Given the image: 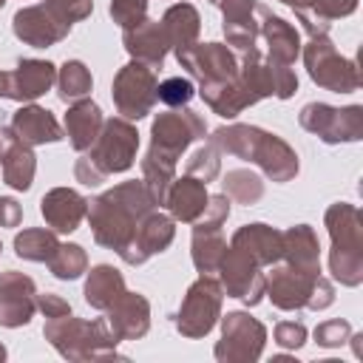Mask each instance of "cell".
I'll return each instance as SVG.
<instances>
[{
  "instance_id": "cell-29",
  "label": "cell",
  "mask_w": 363,
  "mask_h": 363,
  "mask_svg": "<svg viewBox=\"0 0 363 363\" xmlns=\"http://www.w3.org/2000/svg\"><path fill=\"white\" fill-rule=\"evenodd\" d=\"M102 111L91 99H77L65 113V133L77 150H88L102 130Z\"/></svg>"
},
{
  "instance_id": "cell-30",
  "label": "cell",
  "mask_w": 363,
  "mask_h": 363,
  "mask_svg": "<svg viewBox=\"0 0 363 363\" xmlns=\"http://www.w3.org/2000/svg\"><path fill=\"white\" fill-rule=\"evenodd\" d=\"M162 28L167 34V43L173 51H182L187 45H193L199 40V28H201V17L190 3H176L164 11L162 17Z\"/></svg>"
},
{
  "instance_id": "cell-17",
  "label": "cell",
  "mask_w": 363,
  "mask_h": 363,
  "mask_svg": "<svg viewBox=\"0 0 363 363\" xmlns=\"http://www.w3.org/2000/svg\"><path fill=\"white\" fill-rule=\"evenodd\" d=\"M318 275L320 272H306V269L284 264V267L272 269L269 278H264V295H269V301L278 309H286V312L301 309V306H306Z\"/></svg>"
},
{
  "instance_id": "cell-39",
  "label": "cell",
  "mask_w": 363,
  "mask_h": 363,
  "mask_svg": "<svg viewBox=\"0 0 363 363\" xmlns=\"http://www.w3.org/2000/svg\"><path fill=\"white\" fill-rule=\"evenodd\" d=\"M196 88L187 77H167L162 82H156V99L164 102L167 108H184L193 99Z\"/></svg>"
},
{
  "instance_id": "cell-18",
  "label": "cell",
  "mask_w": 363,
  "mask_h": 363,
  "mask_svg": "<svg viewBox=\"0 0 363 363\" xmlns=\"http://www.w3.org/2000/svg\"><path fill=\"white\" fill-rule=\"evenodd\" d=\"M173 235H176L173 218H170V216H164V213L150 210V213L139 221L136 235H133V244L128 247V252L122 255V261H125V264H130V267L145 264L150 255L164 252V250L170 247Z\"/></svg>"
},
{
  "instance_id": "cell-7",
  "label": "cell",
  "mask_w": 363,
  "mask_h": 363,
  "mask_svg": "<svg viewBox=\"0 0 363 363\" xmlns=\"http://www.w3.org/2000/svg\"><path fill=\"white\" fill-rule=\"evenodd\" d=\"M301 128L323 139L326 145L337 142H357L363 136V108L349 105V108H332L323 102H309L301 111Z\"/></svg>"
},
{
  "instance_id": "cell-41",
  "label": "cell",
  "mask_w": 363,
  "mask_h": 363,
  "mask_svg": "<svg viewBox=\"0 0 363 363\" xmlns=\"http://www.w3.org/2000/svg\"><path fill=\"white\" fill-rule=\"evenodd\" d=\"M349 335H352V326H349L346 320H340V318L326 320V323H320V326L315 329V340H318L320 346H340V343L349 340Z\"/></svg>"
},
{
  "instance_id": "cell-15",
  "label": "cell",
  "mask_w": 363,
  "mask_h": 363,
  "mask_svg": "<svg viewBox=\"0 0 363 363\" xmlns=\"http://www.w3.org/2000/svg\"><path fill=\"white\" fill-rule=\"evenodd\" d=\"M261 267L244 255L235 247H227L221 261H218V272H221V289H227V295L244 301V303H258L264 295V275L258 272Z\"/></svg>"
},
{
  "instance_id": "cell-13",
  "label": "cell",
  "mask_w": 363,
  "mask_h": 363,
  "mask_svg": "<svg viewBox=\"0 0 363 363\" xmlns=\"http://www.w3.org/2000/svg\"><path fill=\"white\" fill-rule=\"evenodd\" d=\"M11 28H14L17 40H23L26 45H34V48H48V45L60 43L62 37H68V31H71V26L48 3L20 9L11 20Z\"/></svg>"
},
{
  "instance_id": "cell-47",
  "label": "cell",
  "mask_w": 363,
  "mask_h": 363,
  "mask_svg": "<svg viewBox=\"0 0 363 363\" xmlns=\"http://www.w3.org/2000/svg\"><path fill=\"white\" fill-rule=\"evenodd\" d=\"M23 218V210L14 199H6L0 196V227H17Z\"/></svg>"
},
{
  "instance_id": "cell-4",
  "label": "cell",
  "mask_w": 363,
  "mask_h": 363,
  "mask_svg": "<svg viewBox=\"0 0 363 363\" xmlns=\"http://www.w3.org/2000/svg\"><path fill=\"white\" fill-rule=\"evenodd\" d=\"M326 227L332 235L329 269L343 286L363 281V216L354 204L337 201L326 210Z\"/></svg>"
},
{
  "instance_id": "cell-44",
  "label": "cell",
  "mask_w": 363,
  "mask_h": 363,
  "mask_svg": "<svg viewBox=\"0 0 363 363\" xmlns=\"http://www.w3.org/2000/svg\"><path fill=\"white\" fill-rule=\"evenodd\" d=\"M275 343L284 349H301L306 343V326L295 320H281L275 326Z\"/></svg>"
},
{
  "instance_id": "cell-32",
  "label": "cell",
  "mask_w": 363,
  "mask_h": 363,
  "mask_svg": "<svg viewBox=\"0 0 363 363\" xmlns=\"http://www.w3.org/2000/svg\"><path fill=\"white\" fill-rule=\"evenodd\" d=\"M125 292V278L108 267V264H99L88 272V281H85V301L94 306V309H108L119 295Z\"/></svg>"
},
{
  "instance_id": "cell-12",
  "label": "cell",
  "mask_w": 363,
  "mask_h": 363,
  "mask_svg": "<svg viewBox=\"0 0 363 363\" xmlns=\"http://www.w3.org/2000/svg\"><path fill=\"white\" fill-rule=\"evenodd\" d=\"M176 60L182 68H187L199 79V85L227 82V79L238 77V60L221 43H193V45L176 51Z\"/></svg>"
},
{
  "instance_id": "cell-3",
  "label": "cell",
  "mask_w": 363,
  "mask_h": 363,
  "mask_svg": "<svg viewBox=\"0 0 363 363\" xmlns=\"http://www.w3.org/2000/svg\"><path fill=\"white\" fill-rule=\"evenodd\" d=\"M136 147H139V133L130 125V119H122V116L105 119L88 153L74 164L77 182L94 187L113 173H125L136 159Z\"/></svg>"
},
{
  "instance_id": "cell-36",
  "label": "cell",
  "mask_w": 363,
  "mask_h": 363,
  "mask_svg": "<svg viewBox=\"0 0 363 363\" xmlns=\"http://www.w3.org/2000/svg\"><path fill=\"white\" fill-rule=\"evenodd\" d=\"M48 267L60 281H74L88 269V255L79 244H60L48 258Z\"/></svg>"
},
{
  "instance_id": "cell-35",
  "label": "cell",
  "mask_w": 363,
  "mask_h": 363,
  "mask_svg": "<svg viewBox=\"0 0 363 363\" xmlns=\"http://www.w3.org/2000/svg\"><path fill=\"white\" fill-rule=\"evenodd\" d=\"M94 79H91V71L79 62V60H68L60 74H57V94L62 102H77V99H85V94L91 91Z\"/></svg>"
},
{
  "instance_id": "cell-49",
  "label": "cell",
  "mask_w": 363,
  "mask_h": 363,
  "mask_svg": "<svg viewBox=\"0 0 363 363\" xmlns=\"http://www.w3.org/2000/svg\"><path fill=\"white\" fill-rule=\"evenodd\" d=\"M3 357H6V349H3V346H0V360H3Z\"/></svg>"
},
{
  "instance_id": "cell-20",
  "label": "cell",
  "mask_w": 363,
  "mask_h": 363,
  "mask_svg": "<svg viewBox=\"0 0 363 363\" xmlns=\"http://www.w3.org/2000/svg\"><path fill=\"white\" fill-rule=\"evenodd\" d=\"M108 326L119 340H136L150 326V303L139 292H122L108 309Z\"/></svg>"
},
{
  "instance_id": "cell-40",
  "label": "cell",
  "mask_w": 363,
  "mask_h": 363,
  "mask_svg": "<svg viewBox=\"0 0 363 363\" xmlns=\"http://www.w3.org/2000/svg\"><path fill=\"white\" fill-rule=\"evenodd\" d=\"M147 14V0H111V17L122 28L142 23Z\"/></svg>"
},
{
  "instance_id": "cell-5",
  "label": "cell",
  "mask_w": 363,
  "mask_h": 363,
  "mask_svg": "<svg viewBox=\"0 0 363 363\" xmlns=\"http://www.w3.org/2000/svg\"><path fill=\"white\" fill-rule=\"evenodd\" d=\"M45 340L68 357V360H94V357H116V343L119 337L111 332L108 320H79L71 315L62 318H48L45 323Z\"/></svg>"
},
{
  "instance_id": "cell-2",
  "label": "cell",
  "mask_w": 363,
  "mask_h": 363,
  "mask_svg": "<svg viewBox=\"0 0 363 363\" xmlns=\"http://www.w3.org/2000/svg\"><path fill=\"white\" fill-rule=\"evenodd\" d=\"M210 145L244 162H255L272 182H289L298 173V153L275 133L255 125H227L213 130Z\"/></svg>"
},
{
  "instance_id": "cell-46",
  "label": "cell",
  "mask_w": 363,
  "mask_h": 363,
  "mask_svg": "<svg viewBox=\"0 0 363 363\" xmlns=\"http://www.w3.org/2000/svg\"><path fill=\"white\" fill-rule=\"evenodd\" d=\"M37 309H43V315H45V318H62V315H71L68 301H62V298H60V295H54V292L37 295Z\"/></svg>"
},
{
  "instance_id": "cell-33",
  "label": "cell",
  "mask_w": 363,
  "mask_h": 363,
  "mask_svg": "<svg viewBox=\"0 0 363 363\" xmlns=\"http://www.w3.org/2000/svg\"><path fill=\"white\" fill-rule=\"evenodd\" d=\"M3 164V179L9 187L14 190H28L31 182H34V170H37V162H34V153H31V145H26L23 139L0 159Z\"/></svg>"
},
{
  "instance_id": "cell-14",
  "label": "cell",
  "mask_w": 363,
  "mask_h": 363,
  "mask_svg": "<svg viewBox=\"0 0 363 363\" xmlns=\"http://www.w3.org/2000/svg\"><path fill=\"white\" fill-rule=\"evenodd\" d=\"M57 82V68L48 60H20L17 68L0 71V96L14 102H31Z\"/></svg>"
},
{
  "instance_id": "cell-31",
  "label": "cell",
  "mask_w": 363,
  "mask_h": 363,
  "mask_svg": "<svg viewBox=\"0 0 363 363\" xmlns=\"http://www.w3.org/2000/svg\"><path fill=\"white\" fill-rule=\"evenodd\" d=\"M193 264L196 269L204 275V272H216L218 269V261L227 250V241L221 235V227H210V224H201V221H193Z\"/></svg>"
},
{
  "instance_id": "cell-6",
  "label": "cell",
  "mask_w": 363,
  "mask_h": 363,
  "mask_svg": "<svg viewBox=\"0 0 363 363\" xmlns=\"http://www.w3.org/2000/svg\"><path fill=\"white\" fill-rule=\"evenodd\" d=\"M303 62H306L309 77L326 91L349 94V91H357V85H360L357 65L337 54L329 34H312L309 37V43L303 48Z\"/></svg>"
},
{
  "instance_id": "cell-38",
  "label": "cell",
  "mask_w": 363,
  "mask_h": 363,
  "mask_svg": "<svg viewBox=\"0 0 363 363\" xmlns=\"http://www.w3.org/2000/svg\"><path fill=\"white\" fill-rule=\"evenodd\" d=\"M218 170H221V159H218V150L213 145H201L199 150H193V156L184 164V173L204 182V184L213 182L218 176Z\"/></svg>"
},
{
  "instance_id": "cell-27",
  "label": "cell",
  "mask_w": 363,
  "mask_h": 363,
  "mask_svg": "<svg viewBox=\"0 0 363 363\" xmlns=\"http://www.w3.org/2000/svg\"><path fill=\"white\" fill-rule=\"evenodd\" d=\"M281 241H284L281 258L289 267H298L306 272H320V247H318V235L309 224L289 227L286 233H281Z\"/></svg>"
},
{
  "instance_id": "cell-50",
  "label": "cell",
  "mask_w": 363,
  "mask_h": 363,
  "mask_svg": "<svg viewBox=\"0 0 363 363\" xmlns=\"http://www.w3.org/2000/svg\"><path fill=\"white\" fill-rule=\"evenodd\" d=\"M3 3H6V0H0V9H3Z\"/></svg>"
},
{
  "instance_id": "cell-37",
  "label": "cell",
  "mask_w": 363,
  "mask_h": 363,
  "mask_svg": "<svg viewBox=\"0 0 363 363\" xmlns=\"http://www.w3.org/2000/svg\"><path fill=\"white\" fill-rule=\"evenodd\" d=\"M221 184H224V196L238 204H255L264 196V182L250 170H230Z\"/></svg>"
},
{
  "instance_id": "cell-48",
  "label": "cell",
  "mask_w": 363,
  "mask_h": 363,
  "mask_svg": "<svg viewBox=\"0 0 363 363\" xmlns=\"http://www.w3.org/2000/svg\"><path fill=\"white\" fill-rule=\"evenodd\" d=\"M281 3H286V6H292L295 11H298V9H309V6H312V0H281Z\"/></svg>"
},
{
  "instance_id": "cell-25",
  "label": "cell",
  "mask_w": 363,
  "mask_h": 363,
  "mask_svg": "<svg viewBox=\"0 0 363 363\" xmlns=\"http://www.w3.org/2000/svg\"><path fill=\"white\" fill-rule=\"evenodd\" d=\"M207 201H210L207 184L187 176V173L182 179H173L170 187H167V196H164V204H167L170 216L176 221H187V224H193L204 213Z\"/></svg>"
},
{
  "instance_id": "cell-16",
  "label": "cell",
  "mask_w": 363,
  "mask_h": 363,
  "mask_svg": "<svg viewBox=\"0 0 363 363\" xmlns=\"http://www.w3.org/2000/svg\"><path fill=\"white\" fill-rule=\"evenodd\" d=\"M37 309V286L28 275L9 269L0 275V326H26Z\"/></svg>"
},
{
  "instance_id": "cell-26",
  "label": "cell",
  "mask_w": 363,
  "mask_h": 363,
  "mask_svg": "<svg viewBox=\"0 0 363 363\" xmlns=\"http://www.w3.org/2000/svg\"><path fill=\"white\" fill-rule=\"evenodd\" d=\"M11 128L17 130V136L26 145H45V142H60L62 139L60 122L51 116V111L40 108V105H23L14 113Z\"/></svg>"
},
{
  "instance_id": "cell-11",
  "label": "cell",
  "mask_w": 363,
  "mask_h": 363,
  "mask_svg": "<svg viewBox=\"0 0 363 363\" xmlns=\"http://www.w3.org/2000/svg\"><path fill=\"white\" fill-rule=\"evenodd\" d=\"M267 340L264 323L244 312H227L221 320V340L216 343L218 360H258Z\"/></svg>"
},
{
  "instance_id": "cell-45",
  "label": "cell",
  "mask_w": 363,
  "mask_h": 363,
  "mask_svg": "<svg viewBox=\"0 0 363 363\" xmlns=\"http://www.w3.org/2000/svg\"><path fill=\"white\" fill-rule=\"evenodd\" d=\"M332 301H335V289H332V284H329L323 275H318V281H315V286H312V292H309L306 306H309V309H326Z\"/></svg>"
},
{
  "instance_id": "cell-51",
  "label": "cell",
  "mask_w": 363,
  "mask_h": 363,
  "mask_svg": "<svg viewBox=\"0 0 363 363\" xmlns=\"http://www.w3.org/2000/svg\"><path fill=\"white\" fill-rule=\"evenodd\" d=\"M0 250H3V247H0Z\"/></svg>"
},
{
  "instance_id": "cell-1",
  "label": "cell",
  "mask_w": 363,
  "mask_h": 363,
  "mask_svg": "<svg viewBox=\"0 0 363 363\" xmlns=\"http://www.w3.org/2000/svg\"><path fill=\"white\" fill-rule=\"evenodd\" d=\"M153 199L145 187V182H122L111 190H105L102 196H96L88 204V221L94 230L96 244L116 250V255L122 258L128 252V247L133 244L136 227L139 221L153 210Z\"/></svg>"
},
{
  "instance_id": "cell-21",
  "label": "cell",
  "mask_w": 363,
  "mask_h": 363,
  "mask_svg": "<svg viewBox=\"0 0 363 363\" xmlns=\"http://www.w3.org/2000/svg\"><path fill=\"white\" fill-rule=\"evenodd\" d=\"M122 31H125L122 34L125 51L133 60H139V62H145L150 68H162L170 43H167V34H164V28H162L159 20H147L145 17L142 23H136L130 28H122Z\"/></svg>"
},
{
  "instance_id": "cell-43",
  "label": "cell",
  "mask_w": 363,
  "mask_h": 363,
  "mask_svg": "<svg viewBox=\"0 0 363 363\" xmlns=\"http://www.w3.org/2000/svg\"><path fill=\"white\" fill-rule=\"evenodd\" d=\"M309 9H312V14H318L320 20L332 23V20H337V17L352 14V11L357 9V0H312Z\"/></svg>"
},
{
  "instance_id": "cell-9",
  "label": "cell",
  "mask_w": 363,
  "mask_h": 363,
  "mask_svg": "<svg viewBox=\"0 0 363 363\" xmlns=\"http://www.w3.org/2000/svg\"><path fill=\"white\" fill-rule=\"evenodd\" d=\"M113 105L122 119H142L156 102V71L139 60L119 68L113 77Z\"/></svg>"
},
{
  "instance_id": "cell-8",
  "label": "cell",
  "mask_w": 363,
  "mask_h": 363,
  "mask_svg": "<svg viewBox=\"0 0 363 363\" xmlns=\"http://www.w3.org/2000/svg\"><path fill=\"white\" fill-rule=\"evenodd\" d=\"M221 312V284L216 278H210L207 272L190 284L182 309L176 315V329L184 337H204Z\"/></svg>"
},
{
  "instance_id": "cell-23",
  "label": "cell",
  "mask_w": 363,
  "mask_h": 363,
  "mask_svg": "<svg viewBox=\"0 0 363 363\" xmlns=\"http://www.w3.org/2000/svg\"><path fill=\"white\" fill-rule=\"evenodd\" d=\"M230 247L241 250L244 255H250L258 267H269V264H278L281 261V252H284V241H281V233L272 230L269 224H244L233 233V241Z\"/></svg>"
},
{
  "instance_id": "cell-24",
  "label": "cell",
  "mask_w": 363,
  "mask_h": 363,
  "mask_svg": "<svg viewBox=\"0 0 363 363\" xmlns=\"http://www.w3.org/2000/svg\"><path fill=\"white\" fill-rule=\"evenodd\" d=\"M224 14V37L241 54L258 48V23H255V0H213Z\"/></svg>"
},
{
  "instance_id": "cell-34",
  "label": "cell",
  "mask_w": 363,
  "mask_h": 363,
  "mask_svg": "<svg viewBox=\"0 0 363 363\" xmlns=\"http://www.w3.org/2000/svg\"><path fill=\"white\" fill-rule=\"evenodd\" d=\"M57 247H60L57 233L45 227H28L14 235V252L26 261H48Z\"/></svg>"
},
{
  "instance_id": "cell-28",
  "label": "cell",
  "mask_w": 363,
  "mask_h": 363,
  "mask_svg": "<svg viewBox=\"0 0 363 363\" xmlns=\"http://www.w3.org/2000/svg\"><path fill=\"white\" fill-rule=\"evenodd\" d=\"M199 94L201 99L218 113V116H238L244 108L255 105L258 99L244 88V82L235 77V79H227V82H213V85H199Z\"/></svg>"
},
{
  "instance_id": "cell-22",
  "label": "cell",
  "mask_w": 363,
  "mask_h": 363,
  "mask_svg": "<svg viewBox=\"0 0 363 363\" xmlns=\"http://www.w3.org/2000/svg\"><path fill=\"white\" fill-rule=\"evenodd\" d=\"M40 213L54 233H74L88 213V201L71 187H54L43 196Z\"/></svg>"
},
{
  "instance_id": "cell-42",
  "label": "cell",
  "mask_w": 363,
  "mask_h": 363,
  "mask_svg": "<svg viewBox=\"0 0 363 363\" xmlns=\"http://www.w3.org/2000/svg\"><path fill=\"white\" fill-rule=\"evenodd\" d=\"M68 26H74L77 20L88 17L91 9H94V0H45Z\"/></svg>"
},
{
  "instance_id": "cell-10",
  "label": "cell",
  "mask_w": 363,
  "mask_h": 363,
  "mask_svg": "<svg viewBox=\"0 0 363 363\" xmlns=\"http://www.w3.org/2000/svg\"><path fill=\"white\" fill-rule=\"evenodd\" d=\"M201 136H204V119L196 111H190V108L164 111V113H159L153 119L150 153L164 156L170 162H179V156L190 147V142H196Z\"/></svg>"
},
{
  "instance_id": "cell-19",
  "label": "cell",
  "mask_w": 363,
  "mask_h": 363,
  "mask_svg": "<svg viewBox=\"0 0 363 363\" xmlns=\"http://www.w3.org/2000/svg\"><path fill=\"white\" fill-rule=\"evenodd\" d=\"M255 14H258V37H264L267 43V57L275 60V62H284V65H292L295 57L301 54V37H298V28L289 26L286 20H281L278 14H272L267 6H258L255 3Z\"/></svg>"
}]
</instances>
